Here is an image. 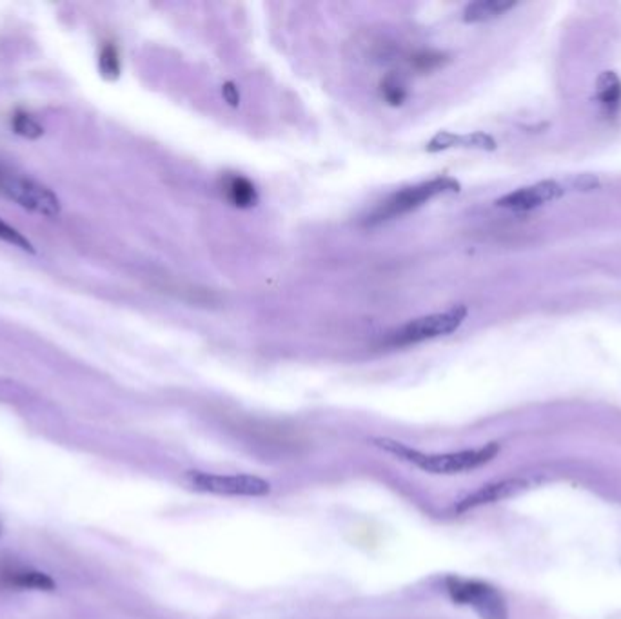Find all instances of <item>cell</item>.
<instances>
[{"label": "cell", "mask_w": 621, "mask_h": 619, "mask_svg": "<svg viewBox=\"0 0 621 619\" xmlns=\"http://www.w3.org/2000/svg\"><path fill=\"white\" fill-rule=\"evenodd\" d=\"M373 444L378 449L396 456L398 460L407 462L416 469L434 476H455L471 472L493 462L500 453V446L496 441H491V444L478 449H464L455 453H422L404 446L402 441L389 438H375Z\"/></svg>", "instance_id": "1"}, {"label": "cell", "mask_w": 621, "mask_h": 619, "mask_svg": "<svg viewBox=\"0 0 621 619\" xmlns=\"http://www.w3.org/2000/svg\"><path fill=\"white\" fill-rule=\"evenodd\" d=\"M460 182L451 179V176H436L427 182L404 188L400 191L392 193L385 200H382L366 218V226H380L385 222H391L394 218H400L404 214H409L411 211H416L418 207L425 205L436 197L458 193Z\"/></svg>", "instance_id": "2"}, {"label": "cell", "mask_w": 621, "mask_h": 619, "mask_svg": "<svg viewBox=\"0 0 621 619\" xmlns=\"http://www.w3.org/2000/svg\"><path fill=\"white\" fill-rule=\"evenodd\" d=\"M467 315H469V309L464 303L453 305L448 309V311L432 313V315L409 320L407 324L387 333L383 343L387 347H409V345H416L440 336H449L462 327Z\"/></svg>", "instance_id": "3"}, {"label": "cell", "mask_w": 621, "mask_h": 619, "mask_svg": "<svg viewBox=\"0 0 621 619\" xmlns=\"http://www.w3.org/2000/svg\"><path fill=\"white\" fill-rule=\"evenodd\" d=\"M0 195L31 213L48 218H55L62 211L59 197L48 186L3 164H0Z\"/></svg>", "instance_id": "4"}, {"label": "cell", "mask_w": 621, "mask_h": 619, "mask_svg": "<svg viewBox=\"0 0 621 619\" xmlns=\"http://www.w3.org/2000/svg\"><path fill=\"white\" fill-rule=\"evenodd\" d=\"M184 478L193 491L204 494L262 498L271 493V483L254 474H216L204 470H188Z\"/></svg>", "instance_id": "5"}, {"label": "cell", "mask_w": 621, "mask_h": 619, "mask_svg": "<svg viewBox=\"0 0 621 619\" xmlns=\"http://www.w3.org/2000/svg\"><path fill=\"white\" fill-rule=\"evenodd\" d=\"M446 589L456 605L472 608L480 619H509L507 601L491 583L462 576H448Z\"/></svg>", "instance_id": "6"}, {"label": "cell", "mask_w": 621, "mask_h": 619, "mask_svg": "<svg viewBox=\"0 0 621 619\" xmlns=\"http://www.w3.org/2000/svg\"><path fill=\"white\" fill-rule=\"evenodd\" d=\"M565 195V189L556 181H542L535 186L520 188L502 197L496 205L511 211H532L544 204L554 202Z\"/></svg>", "instance_id": "7"}, {"label": "cell", "mask_w": 621, "mask_h": 619, "mask_svg": "<svg viewBox=\"0 0 621 619\" xmlns=\"http://www.w3.org/2000/svg\"><path fill=\"white\" fill-rule=\"evenodd\" d=\"M527 481L521 478H509V479H500V481H491L487 485H481L478 491H474L472 494L465 496L464 500H460L455 505L456 512H467L483 505H491V503H498L502 500L512 498L518 493L525 491Z\"/></svg>", "instance_id": "8"}, {"label": "cell", "mask_w": 621, "mask_h": 619, "mask_svg": "<svg viewBox=\"0 0 621 619\" xmlns=\"http://www.w3.org/2000/svg\"><path fill=\"white\" fill-rule=\"evenodd\" d=\"M0 585L12 591H55V582L48 574L19 565H4L0 568Z\"/></svg>", "instance_id": "9"}, {"label": "cell", "mask_w": 621, "mask_h": 619, "mask_svg": "<svg viewBox=\"0 0 621 619\" xmlns=\"http://www.w3.org/2000/svg\"><path fill=\"white\" fill-rule=\"evenodd\" d=\"M451 148H465V149H481V151H495L496 149V141L487 135V133L476 131L469 133V135H456L451 131H440L429 141L427 151L429 153H438L446 151Z\"/></svg>", "instance_id": "10"}, {"label": "cell", "mask_w": 621, "mask_h": 619, "mask_svg": "<svg viewBox=\"0 0 621 619\" xmlns=\"http://www.w3.org/2000/svg\"><path fill=\"white\" fill-rule=\"evenodd\" d=\"M220 191L231 205L238 209H249L258 202V191L254 184L247 179V176L238 173H226L222 176Z\"/></svg>", "instance_id": "11"}, {"label": "cell", "mask_w": 621, "mask_h": 619, "mask_svg": "<svg viewBox=\"0 0 621 619\" xmlns=\"http://www.w3.org/2000/svg\"><path fill=\"white\" fill-rule=\"evenodd\" d=\"M596 100L609 117L617 115L621 108V80L614 71H603L596 80Z\"/></svg>", "instance_id": "12"}, {"label": "cell", "mask_w": 621, "mask_h": 619, "mask_svg": "<svg viewBox=\"0 0 621 619\" xmlns=\"http://www.w3.org/2000/svg\"><path fill=\"white\" fill-rule=\"evenodd\" d=\"M516 6L514 0H476L471 3L465 12H464V20L465 22H487L502 17L509 10Z\"/></svg>", "instance_id": "13"}, {"label": "cell", "mask_w": 621, "mask_h": 619, "mask_svg": "<svg viewBox=\"0 0 621 619\" xmlns=\"http://www.w3.org/2000/svg\"><path fill=\"white\" fill-rule=\"evenodd\" d=\"M380 93L389 106H402L407 99V84L404 76L398 73H389L387 76H383V80L380 82Z\"/></svg>", "instance_id": "14"}, {"label": "cell", "mask_w": 621, "mask_h": 619, "mask_svg": "<svg viewBox=\"0 0 621 619\" xmlns=\"http://www.w3.org/2000/svg\"><path fill=\"white\" fill-rule=\"evenodd\" d=\"M12 127H13V131L17 133V135L26 137V139H38V137L44 135V127L33 117H29L24 111H17L13 115Z\"/></svg>", "instance_id": "15"}, {"label": "cell", "mask_w": 621, "mask_h": 619, "mask_svg": "<svg viewBox=\"0 0 621 619\" xmlns=\"http://www.w3.org/2000/svg\"><path fill=\"white\" fill-rule=\"evenodd\" d=\"M99 68H101V73H102L104 78H108V80L118 78V75H120V55H118L117 46H113V44H106V46L102 48L101 57H99Z\"/></svg>", "instance_id": "16"}, {"label": "cell", "mask_w": 621, "mask_h": 619, "mask_svg": "<svg viewBox=\"0 0 621 619\" xmlns=\"http://www.w3.org/2000/svg\"><path fill=\"white\" fill-rule=\"evenodd\" d=\"M446 62H448L446 55L440 53V52H432V50H422L411 57V66L420 73L432 71Z\"/></svg>", "instance_id": "17"}, {"label": "cell", "mask_w": 621, "mask_h": 619, "mask_svg": "<svg viewBox=\"0 0 621 619\" xmlns=\"http://www.w3.org/2000/svg\"><path fill=\"white\" fill-rule=\"evenodd\" d=\"M0 240H4L15 247H20L22 251H29V253H35L33 249V244L22 235L19 233L15 228H12L10 224H6L3 218H0Z\"/></svg>", "instance_id": "18"}, {"label": "cell", "mask_w": 621, "mask_h": 619, "mask_svg": "<svg viewBox=\"0 0 621 619\" xmlns=\"http://www.w3.org/2000/svg\"><path fill=\"white\" fill-rule=\"evenodd\" d=\"M222 95H224V100H226L231 108H237V106L240 104L238 87H237L233 82H226L224 85H222Z\"/></svg>", "instance_id": "19"}]
</instances>
